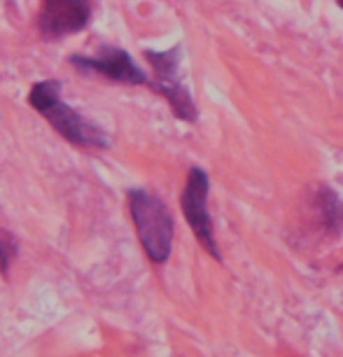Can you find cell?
I'll return each instance as SVG.
<instances>
[{
    "label": "cell",
    "instance_id": "cell-3",
    "mask_svg": "<svg viewBox=\"0 0 343 357\" xmlns=\"http://www.w3.org/2000/svg\"><path fill=\"white\" fill-rule=\"evenodd\" d=\"M180 45L171 47L166 52H145V59L150 61L152 70H154V82L150 86L159 96H164L171 105L173 114L183 122H197L199 112L197 105L192 100V93L187 91V86L180 79Z\"/></svg>",
    "mask_w": 343,
    "mask_h": 357
},
{
    "label": "cell",
    "instance_id": "cell-9",
    "mask_svg": "<svg viewBox=\"0 0 343 357\" xmlns=\"http://www.w3.org/2000/svg\"><path fill=\"white\" fill-rule=\"evenodd\" d=\"M336 3H339V5H341V8H343V0H336Z\"/></svg>",
    "mask_w": 343,
    "mask_h": 357
},
{
    "label": "cell",
    "instance_id": "cell-5",
    "mask_svg": "<svg viewBox=\"0 0 343 357\" xmlns=\"http://www.w3.org/2000/svg\"><path fill=\"white\" fill-rule=\"evenodd\" d=\"M93 15V0H43L38 29L45 40H61L84 31Z\"/></svg>",
    "mask_w": 343,
    "mask_h": 357
},
{
    "label": "cell",
    "instance_id": "cell-4",
    "mask_svg": "<svg viewBox=\"0 0 343 357\" xmlns=\"http://www.w3.org/2000/svg\"><path fill=\"white\" fill-rule=\"evenodd\" d=\"M208 192H211V183H208L206 171L192 168L187 173V185L183 199H180V206H183L185 220L192 227L197 241L206 248V252H211L215 259L222 261L218 241H215V231H213V222L211 215H208Z\"/></svg>",
    "mask_w": 343,
    "mask_h": 357
},
{
    "label": "cell",
    "instance_id": "cell-1",
    "mask_svg": "<svg viewBox=\"0 0 343 357\" xmlns=\"http://www.w3.org/2000/svg\"><path fill=\"white\" fill-rule=\"evenodd\" d=\"M31 107L43 114L49 126L73 145L91 147V150H105L110 147L107 133L100 131L96 124L84 119L77 110L61 100V82L59 79H43L36 82L29 93Z\"/></svg>",
    "mask_w": 343,
    "mask_h": 357
},
{
    "label": "cell",
    "instance_id": "cell-7",
    "mask_svg": "<svg viewBox=\"0 0 343 357\" xmlns=\"http://www.w3.org/2000/svg\"><path fill=\"white\" fill-rule=\"evenodd\" d=\"M318 206L322 211V225L332 234H343V204L339 197L322 187L318 192Z\"/></svg>",
    "mask_w": 343,
    "mask_h": 357
},
{
    "label": "cell",
    "instance_id": "cell-2",
    "mask_svg": "<svg viewBox=\"0 0 343 357\" xmlns=\"http://www.w3.org/2000/svg\"><path fill=\"white\" fill-rule=\"evenodd\" d=\"M129 211L131 220L136 225L140 245H143L145 255L154 264H164L171 257L173 250V234H176V225H173V215L166 208L161 199H157L150 192L131 190L129 192Z\"/></svg>",
    "mask_w": 343,
    "mask_h": 357
},
{
    "label": "cell",
    "instance_id": "cell-6",
    "mask_svg": "<svg viewBox=\"0 0 343 357\" xmlns=\"http://www.w3.org/2000/svg\"><path fill=\"white\" fill-rule=\"evenodd\" d=\"M70 63L82 73H96V75L112 79L119 84H150L145 70L133 61L131 54L114 45H105L98 56H70Z\"/></svg>",
    "mask_w": 343,
    "mask_h": 357
},
{
    "label": "cell",
    "instance_id": "cell-8",
    "mask_svg": "<svg viewBox=\"0 0 343 357\" xmlns=\"http://www.w3.org/2000/svg\"><path fill=\"white\" fill-rule=\"evenodd\" d=\"M15 257H17V241L5 229H0V271L5 275H8L10 264Z\"/></svg>",
    "mask_w": 343,
    "mask_h": 357
}]
</instances>
